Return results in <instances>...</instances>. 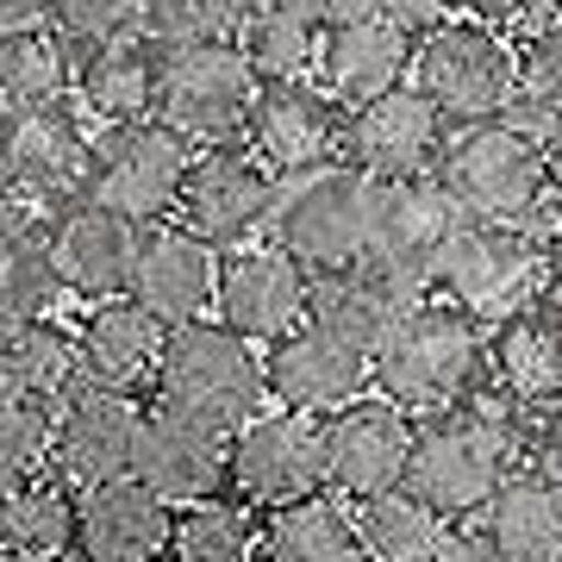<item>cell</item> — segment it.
Returning <instances> with one entry per match:
<instances>
[{"label":"cell","instance_id":"1","mask_svg":"<svg viewBox=\"0 0 562 562\" xmlns=\"http://www.w3.org/2000/svg\"><path fill=\"white\" fill-rule=\"evenodd\" d=\"M525 419L494 394L431 413L413 425V457H406V494L438 513V519H462V513H487V501L513 482V462L525 457Z\"/></svg>","mask_w":562,"mask_h":562},{"label":"cell","instance_id":"2","mask_svg":"<svg viewBox=\"0 0 562 562\" xmlns=\"http://www.w3.org/2000/svg\"><path fill=\"white\" fill-rule=\"evenodd\" d=\"M369 375L382 387V401L401 413H419V419L450 413L487 387V331L475 313L450 301H419L387 331Z\"/></svg>","mask_w":562,"mask_h":562},{"label":"cell","instance_id":"3","mask_svg":"<svg viewBox=\"0 0 562 562\" xmlns=\"http://www.w3.org/2000/svg\"><path fill=\"white\" fill-rule=\"evenodd\" d=\"M150 406L181 425H194V431H206V438L232 443L262 406V357L244 338H232L220 319L176 325L162 338Z\"/></svg>","mask_w":562,"mask_h":562},{"label":"cell","instance_id":"4","mask_svg":"<svg viewBox=\"0 0 562 562\" xmlns=\"http://www.w3.org/2000/svg\"><path fill=\"white\" fill-rule=\"evenodd\" d=\"M375 201L382 181L357 176L350 162L319 169V176H294L288 188H276V250L294 257L313 281L350 276L369 262L375 244Z\"/></svg>","mask_w":562,"mask_h":562},{"label":"cell","instance_id":"5","mask_svg":"<svg viewBox=\"0 0 562 562\" xmlns=\"http://www.w3.org/2000/svg\"><path fill=\"white\" fill-rule=\"evenodd\" d=\"M438 188L450 194L462 220L475 225H519L538 213L543 188H550V162L543 144L513 120H482L450 132L438 157Z\"/></svg>","mask_w":562,"mask_h":562},{"label":"cell","instance_id":"6","mask_svg":"<svg viewBox=\"0 0 562 562\" xmlns=\"http://www.w3.org/2000/svg\"><path fill=\"white\" fill-rule=\"evenodd\" d=\"M419 94L443 113V125H482L501 120V106L519 88V50L475 20H419L413 44Z\"/></svg>","mask_w":562,"mask_h":562},{"label":"cell","instance_id":"7","mask_svg":"<svg viewBox=\"0 0 562 562\" xmlns=\"http://www.w3.org/2000/svg\"><path fill=\"white\" fill-rule=\"evenodd\" d=\"M0 181L7 201L38 220H63L94 201V138L76 113H7L0 120Z\"/></svg>","mask_w":562,"mask_h":562},{"label":"cell","instance_id":"8","mask_svg":"<svg viewBox=\"0 0 562 562\" xmlns=\"http://www.w3.org/2000/svg\"><path fill=\"white\" fill-rule=\"evenodd\" d=\"M257 94L262 88L238 44H206L157 63V125H169L188 150H238Z\"/></svg>","mask_w":562,"mask_h":562},{"label":"cell","instance_id":"9","mask_svg":"<svg viewBox=\"0 0 562 562\" xmlns=\"http://www.w3.org/2000/svg\"><path fill=\"white\" fill-rule=\"evenodd\" d=\"M531 281H543V244L525 232V225H475L462 220L457 232H450V244L438 250V262H431V281L425 288H438L431 301H450L462 306V313H494V306H506L513 313V301L525 294V306H531Z\"/></svg>","mask_w":562,"mask_h":562},{"label":"cell","instance_id":"10","mask_svg":"<svg viewBox=\"0 0 562 562\" xmlns=\"http://www.w3.org/2000/svg\"><path fill=\"white\" fill-rule=\"evenodd\" d=\"M201 150L169 132V125H125L94 138V206L120 213L125 225H169L181 201V181L194 169Z\"/></svg>","mask_w":562,"mask_h":562},{"label":"cell","instance_id":"11","mask_svg":"<svg viewBox=\"0 0 562 562\" xmlns=\"http://www.w3.org/2000/svg\"><path fill=\"white\" fill-rule=\"evenodd\" d=\"M406 457H413V419L401 406H387L382 394L338 406L331 419H319V462L331 501L369 506L406 487Z\"/></svg>","mask_w":562,"mask_h":562},{"label":"cell","instance_id":"12","mask_svg":"<svg viewBox=\"0 0 562 562\" xmlns=\"http://www.w3.org/2000/svg\"><path fill=\"white\" fill-rule=\"evenodd\" d=\"M306 494H325L319 462V419L294 413H257L225 443V501L244 513H276Z\"/></svg>","mask_w":562,"mask_h":562},{"label":"cell","instance_id":"13","mask_svg":"<svg viewBox=\"0 0 562 562\" xmlns=\"http://www.w3.org/2000/svg\"><path fill=\"white\" fill-rule=\"evenodd\" d=\"M413 44H419V25L401 7H325V94L338 106H369L394 94L401 76L413 69Z\"/></svg>","mask_w":562,"mask_h":562},{"label":"cell","instance_id":"14","mask_svg":"<svg viewBox=\"0 0 562 562\" xmlns=\"http://www.w3.org/2000/svg\"><path fill=\"white\" fill-rule=\"evenodd\" d=\"M250 157L269 169V176H319V169H338L344 144H350V106H338L325 88L313 81H276L262 88L257 106H250Z\"/></svg>","mask_w":562,"mask_h":562},{"label":"cell","instance_id":"15","mask_svg":"<svg viewBox=\"0 0 562 562\" xmlns=\"http://www.w3.org/2000/svg\"><path fill=\"white\" fill-rule=\"evenodd\" d=\"M306 306H313V276L294 257H281L276 244H244V250L220 257L213 313L232 338L281 344L288 331L306 325Z\"/></svg>","mask_w":562,"mask_h":562},{"label":"cell","instance_id":"16","mask_svg":"<svg viewBox=\"0 0 562 562\" xmlns=\"http://www.w3.org/2000/svg\"><path fill=\"white\" fill-rule=\"evenodd\" d=\"M144 406L132 394H101V387H76L57 406V431H50V482L69 494H94V487L132 482V450H138Z\"/></svg>","mask_w":562,"mask_h":562},{"label":"cell","instance_id":"17","mask_svg":"<svg viewBox=\"0 0 562 562\" xmlns=\"http://www.w3.org/2000/svg\"><path fill=\"white\" fill-rule=\"evenodd\" d=\"M262 220H276V176L262 169L250 150H201L188 181H181V201H176V225L194 232V238L213 250H244V238L257 232Z\"/></svg>","mask_w":562,"mask_h":562},{"label":"cell","instance_id":"18","mask_svg":"<svg viewBox=\"0 0 562 562\" xmlns=\"http://www.w3.org/2000/svg\"><path fill=\"white\" fill-rule=\"evenodd\" d=\"M462 225V213L450 206V194L438 188V176L425 181H382V201H375V244L369 262L382 281H394L406 301H425V281L431 262L450 244V232Z\"/></svg>","mask_w":562,"mask_h":562},{"label":"cell","instance_id":"19","mask_svg":"<svg viewBox=\"0 0 562 562\" xmlns=\"http://www.w3.org/2000/svg\"><path fill=\"white\" fill-rule=\"evenodd\" d=\"M450 144V125L419 88H394L382 101L350 113V144L344 162L369 181H425L438 176V157Z\"/></svg>","mask_w":562,"mask_h":562},{"label":"cell","instance_id":"20","mask_svg":"<svg viewBox=\"0 0 562 562\" xmlns=\"http://www.w3.org/2000/svg\"><path fill=\"white\" fill-rule=\"evenodd\" d=\"M362 382H369V357H357L338 338H325L319 325L288 331L262 357V394L281 413H294V419H331L338 406L362 401Z\"/></svg>","mask_w":562,"mask_h":562},{"label":"cell","instance_id":"21","mask_svg":"<svg viewBox=\"0 0 562 562\" xmlns=\"http://www.w3.org/2000/svg\"><path fill=\"white\" fill-rule=\"evenodd\" d=\"M213 281H220V262L194 232L169 225H144L138 232V257H132V281H125V301L150 313L162 331L176 325H194L213 306Z\"/></svg>","mask_w":562,"mask_h":562},{"label":"cell","instance_id":"22","mask_svg":"<svg viewBox=\"0 0 562 562\" xmlns=\"http://www.w3.org/2000/svg\"><path fill=\"white\" fill-rule=\"evenodd\" d=\"M132 482L144 494H157L169 513L201 506V501H225V438H206L194 425L144 406L138 450H132Z\"/></svg>","mask_w":562,"mask_h":562},{"label":"cell","instance_id":"23","mask_svg":"<svg viewBox=\"0 0 562 562\" xmlns=\"http://www.w3.org/2000/svg\"><path fill=\"white\" fill-rule=\"evenodd\" d=\"M132 257H138V225H125L106 206H76L50 220V262H57V288L76 301H125L132 281Z\"/></svg>","mask_w":562,"mask_h":562},{"label":"cell","instance_id":"24","mask_svg":"<svg viewBox=\"0 0 562 562\" xmlns=\"http://www.w3.org/2000/svg\"><path fill=\"white\" fill-rule=\"evenodd\" d=\"M487 394L513 413L562 406V325H550L531 306L501 313V325L487 331Z\"/></svg>","mask_w":562,"mask_h":562},{"label":"cell","instance_id":"25","mask_svg":"<svg viewBox=\"0 0 562 562\" xmlns=\"http://www.w3.org/2000/svg\"><path fill=\"white\" fill-rule=\"evenodd\" d=\"M176 513L138 482L76 494V562H162Z\"/></svg>","mask_w":562,"mask_h":562},{"label":"cell","instance_id":"26","mask_svg":"<svg viewBox=\"0 0 562 562\" xmlns=\"http://www.w3.org/2000/svg\"><path fill=\"white\" fill-rule=\"evenodd\" d=\"M162 331L150 313H138L132 301H106L94 306L76 331V362H81V387H101V394H138L157 382L162 362Z\"/></svg>","mask_w":562,"mask_h":562},{"label":"cell","instance_id":"27","mask_svg":"<svg viewBox=\"0 0 562 562\" xmlns=\"http://www.w3.org/2000/svg\"><path fill=\"white\" fill-rule=\"evenodd\" d=\"M76 387H81L76 331H63L57 319L0 325V401H25L57 413Z\"/></svg>","mask_w":562,"mask_h":562},{"label":"cell","instance_id":"28","mask_svg":"<svg viewBox=\"0 0 562 562\" xmlns=\"http://www.w3.org/2000/svg\"><path fill=\"white\" fill-rule=\"evenodd\" d=\"M406 306H419V301H406L394 281H382L375 269H350V276L313 281V306H306V325H319L325 338L350 344L357 357L375 362V350H382L387 331L401 325Z\"/></svg>","mask_w":562,"mask_h":562},{"label":"cell","instance_id":"29","mask_svg":"<svg viewBox=\"0 0 562 562\" xmlns=\"http://www.w3.org/2000/svg\"><path fill=\"white\" fill-rule=\"evenodd\" d=\"M487 543L501 562H562V487L543 475H513L482 513Z\"/></svg>","mask_w":562,"mask_h":562},{"label":"cell","instance_id":"30","mask_svg":"<svg viewBox=\"0 0 562 562\" xmlns=\"http://www.w3.org/2000/svg\"><path fill=\"white\" fill-rule=\"evenodd\" d=\"M325 44V7H244L238 20V57L250 63L257 88L306 81Z\"/></svg>","mask_w":562,"mask_h":562},{"label":"cell","instance_id":"31","mask_svg":"<svg viewBox=\"0 0 562 562\" xmlns=\"http://www.w3.org/2000/svg\"><path fill=\"white\" fill-rule=\"evenodd\" d=\"M57 262H50V220L38 213H7L0 220V325L50 319L57 306Z\"/></svg>","mask_w":562,"mask_h":562},{"label":"cell","instance_id":"32","mask_svg":"<svg viewBox=\"0 0 562 562\" xmlns=\"http://www.w3.org/2000/svg\"><path fill=\"white\" fill-rule=\"evenodd\" d=\"M257 543L269 562H357V513H344L331 494H306L294 506H276L257 519Z\"/></svg>","mask_w":562,"mask_h":562},{"label":"cell","instance_id":"33","mask_svg":"<svg viewBox=\"0 0 562 562\" xmlns=\"http://www.w3.org/2000/svg\"><path fill=\"white\" fill-rule=\"evenodd\" d=\"M76 94L106 132L150 125L157 120V57H150V44L132 38V44H113L106 57L81 63L76 69Z\"/></svg>","mask_w":562,"mask_h":562},{"label":"cell","instance_id":"34","mask_svg":"<svg viewBox=\"0 0 562 562\" xmlns=\"http://www.w3.org/2000/svg\"><path fill=\"white\" fill-rule=\"evenodd\" d=\"M0 562H76V494L32 482L0 501Z\"/></svg>","mask_w":562,"mask_h":562},{"label":"cell","instance_id":"35","mask_svg":"<svg viewBox=\"0 0 562 562\" xmlns=\"http://www.w3.org/2000/svg\"><path fill=\"white\" fill-rule=\"evenodd\" d=\"M69 88H76V69L44 32V20L0 32V106L7 113H50Z\"/></svg>","mask_w":562,"mask_h":562},{"label":"cell","instance_id":"36","mask_svg":"<svg viewBox=\"0 0 562 562\" xmlns=\"http://www.w3.org/2000/svg\"><path fill=\"white\" fill-rule=\"evenodd\" d=\"M357 543L369 562H431L443 543V519L425 513L413 494H387V501L357 506Z\"/></svg>","mask_w":562,"mask_h":562},{"label":"cell","instance_id":"37","mask_svg":"<svg viewBox=\"0 0 562 562\" xmlns=\"http://www.w3.org/2000/svg\"><path fill=\"white\" fill-rule=\"evenodd\" d=\"M238 20L244 7H220V0H157V7H138V38L162 63L206 44H238Z\"/></svg>","mask_w":562,"mask_h":562},{"label":"cell","instance_id":"38","mask_svg":"<svg viewBox=\"0 0 562 562\" xmlns=\"http://www.w3.org/2000/svg\"><path fill=\"white\" fill-rule=\"evenodd\" d=\"M169 557L176 562H250L257 557V513H244L232 501L181 506L176 531H169Z\"/></svg>","mask_w":562,"mask_h":562},{"label":"cell","instance_id":"39","mask_svg":"<svg viewBox=\"0 0 562 562\" xmlns=\"http://www.w3.org/2000/svg\"><path fill=\"white\" fill-rule=\"evenodd\" d=\"M44 32L57 38L69 69H81V63L106 57L113 44L138 38V7H125V0H63V7H44Z\"/></svg>","mask_w":562,"mask_h":562},{"label":"cell","instance_id":"40","mask_svg":"<svg viewBox=\"0 0 562 562\" xmlns=\"http://www.w3.org/2000/svg\"><path fill=\"white\" fill-rule=\"evenodd\" d=\"M50 431H57L50 406L0 401V501L50 475Z\"/></svg>","mask_w":562,"mask_h":562},{"label":"cell","instance_id":"41","mask_svg":"<svg viewBox=\"0 0 562 562\" xmlns=\"http://www.w3.org/2000/svg\"><path fill=\"white\" fill-rule=\"evenodd\" d=\"M519 101L531 113H562V20H543L519 44Z\"/></svg>","mask_w":562,"mask_h":562},{"label":"cell","instance_id":"42","mask_svg":"<svg viewBox=\"0 0 562 562\" xmlns=\"http://www.w3.org/2000/svg\"><path fill=\"white\" fill-rule=\"evenodd\" d=\"M525 462H531V475L562 487V406L525 419Z\"/></svg>","mask_w":562,"mask_h":562},{"label":"cell","instance_id":"43","mask_svg":"<svg viewBox=\"0 0 562 562\" xmlns=\"http://www.w3.org/2000/svg\"><path fill=\"white\" fill-rule=\"evenodd\" d=\"M431 562H501V550L487 543L482 525H457V531H443V543H438Z\"/></svg>","mask_w":562,"mask_h":562},{"label":"cell","instance_id":"44","mask_svg":"<svg viewBox=\"0 0 562 562\" xmlns=\"http://www.w3.org/2000/svg\"><path fill=\"white\" fill-rule=\"evenodd\" d=\"M543 281H550V288H562V225L543 238Z\"/></svg>","mask_w":562,"mask_h":562},{"label":"cell","instance_id":"45","mask_svg":"<svg viewBox=\"0 0 562 562\" xmlns=\"http://www.w3.org/2000/svg\"><path fill=\"white\" fill-rule=\"evenodd\" d=\"M543 162H550V188L562 194V132H557L550 144H543Z\"/></svg>","mask_w":562,"mask_h":562},{"label":"cell","instance_id":"46","mask_svg":"<svg viewBox=\"0 0 562 562\" xmlns=\"http://www.w3.org/2000/svg\"><path fill=\"white\" fill-rule=\"evenodd\" d=\"M7 213H13V201H7V181H0V220H7Z\"/></svg>","mask_w":562,"mask_h":562},{"label":"cell","instance_id":"47","mask_svg":"<svg viewBox=\"0 0 562 562\" xmlns=\"http://www.w3.org/2000/svg\"><path fill=\"white\" fill-rule=\"evenodd\" d=\"M162 562H176V557H162Z\"/></svg>","mask_w":562,"mask_h":562}]
</instances>
